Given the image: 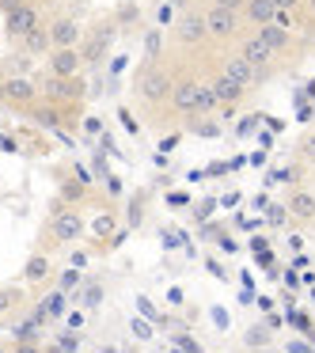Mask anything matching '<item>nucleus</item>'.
<instances>
[{"label": "nucleus", "instance_id": "obj_1", "mask_svg": "<svg viewBox=\"0 0 315 353\" xmlns=\"http://www.w3.org/2000/svg\"><path fill=\"white\" fill-rule=\"evenodd\" d=\"M171 88H175V72L163 69V65H145V69L137 72L133 92H137V103L148 110V114H160V110L171 103Z\"/></svg>", "mask_w": 315, "mask_h": 353}, {"label": "nucleus", "instance_id": "obj_2", "mask_svg": "<svg viewBox=\"0 0 315 353\" xmlns=\"http://www.w3.org/2000/svg\"><path fill=\"white\" fill-rule=\"evenodd\" d=\"M201 19H205V31H209V46H216V50H232L247 34V23L239 12H224L216 4H205Z\"/></svg>", "mask_w": 315, "mask_h": 353}, {"label": "nucleus", "instance_id": "obj_3", "mask_svg": "<svg viewBox=\"0 0 315 353\" xmlns=\"http://www.w3.org/2000/svg\"><path fill=\"white\" fill-rule=\"evenodd\" d=\"M232 50H236V54L243 57V61L251 65L254 72H258V84H266V80H274V77H277V69H281V61H277V54H274V50H270L266 42H262L258 34H254V31H247L243 39H239L236 46H232Z\"/></svg>", "mask_w": 315, "mask_h": 353}, {"label": "nucleus", "instance_id": "obj_4", "mask_svg": "<svg viewBox=\"0 0 315 353\" xmlns=\"http://www.w3.org/2000/svg\"><path fill=\"white\" fill-rule=\"evenodd\" d=\"M114 39H118L114 19H103V23L88 27L84 42H80V57H84V69H95V65H103V61H107L110 42H114Z\"/></svg>", "mask_w": 315, "mask_h": 353}, {"label": "nucleus", "instance_id": "obj_5", "mask_svg": "<svg viewBox=\"0 0 315 353\" xmlns=\"http://www.w3.org/2000/svg\"><path fill=\"white\" fill-rule=\"evenodd\" d=\"M171 42H175L183 54H194V50H205L209 46V31H205V19L201 12H183L171 27Z\"/></svg>", "mask_w": 315, "mask_h": 353}, {"label": "nucleus", "instance_id": "obj_6", "mask_svg": "<svg viewBox=\"0 0 315 353\" xmlns=\"http://www.w3.org/2000/svg\"><path fill=\"white\" fill-rule=\"evenodd\" d=\"M46 23V12H42L39 0H23L19 8H12L8 16H4V34H8V42H23L27 34L34 31V27Z\"/></svg>", "mask_w": 315, "mask_h": 353}, {"label": "nucleus", "instance_id": "obj_7", "mask_svg": "<svg viewBox=\"0 0 315 353\" xmlns=\"http://www.w3.org/2000/svg\"><path fill=\"white\" fill-rule=\"evenodd\" d=\"M84 236V213L77 205H57L50 216V243L54 247H69Z\"/></svg>", "mask_w": 315, "mask_h": 353}, {"label": "nucleus", "instance_id": "obj_8", "mask_svg": "<svg viewBox=\"0 0 315 353\" xmlns=\"http://www.w3.org/2000/svg\"><path fill=\"white\" fill-rule=\"evenodd\" d=\"M39 95L46 103H80L88 95L84 77H46L39 84Z\"/></svg>", "mask_w": 315, "mask_h": 353}, {"label": "nucleus", "instance_id": "obj_9", "mask_svg": "<svg viewBox=\"0 0 315 353\" xmlns=\"http://www.w3.org/2000/svg\"><path fill=\"white\" fill-rule=\"evenodd\" d=\"M46 31H50L54 50H72V46H80V42H84L88 27L80 23L77 16H54V19H46Z\"/></svg>", "mask_w": 315, "mask_h": 353}, {"label": "nucleus", "instance_id": "obj_10", "mask_svg": "<svg viewBox=\"0 0 315 353\" xmlns=\"http://www.w3.org/2000/svg\"><path fill=\"white\" fill-rule=\"evenodd\" d=\"M216 72H224V77L236 80V84L247 88V92H251V88H262L258 84V72H254L251 65L236 54V50H221V57H216Z\"/></svg>", "mask_w": 315, "mask_h": 353}, {"label": "nucleus", "instance_id": "obj_11", "mask_svg": "<svg viewBox=\"0 0 315 353\" xmlns=\"http://www.w3.org/2000/svg\"><path fill=\"white\" fill-rule=\"evenodd\" d=\"M198 84L201 80L198 77H175V88H171V103H167V110L175 118H194V103H198Z\"/></svg>", "mask_w": 315, "mask_h": 353}, {"label": "nucleus", "instance_id": "obj_12", "mask_svg": "<svg viewBox=\"0 0 315 353\" xmlns=\"http://www.w3.org/2000/svg\"><path fill=\"white\" fill-rule=\"evenodd\" d=\"M254 34H258V39L266 42L270 50H274V54H277V61H281V65H285V61H296V39H292V31H289V27L266 23V27H258Z\"/></svg>", "mask_w": 315, "mask_h": 353}, {"label": "nucleus", "instance_id": "obj_13", "mask_svg": "<svg viewBox=\"0 0 315 353\" xmlns=\"http://www.w3.org/2000/svg\"><path fill=\"white\" fill-rule=\"evenodd\" d=\"M285 209L296 224H315V194L307 186H292L289 198H285Z\"/></svg>", "mask_w": 315, "mask_h": 353}, {"label": "nucleus", "instance_id": "obj_14", "mask_svg": "<svg viewBox=\"0 0 315 353\" xmlns=\"http://www.w3.org/2000/svg\"><path fill=\"white\" fill-rule=\"evenodd\" d=\"M50 77H84V57H80V46L72 50H50Z\"/></svg>", "mask_w": 315, "mask_h": 353}, {"label": "nucleus", "instance_id": "obj_15", "mask_svg": "<svg viewBox=\"0 0 315 353\" xmlns=\"http://www.w3.org/2000/svg\"><path fill=\"white\" fill-rule=\"evenodd\" d=\"M209 88H213V95H216L221 107H243L247 95H251L247 88H239L236 80H228L224 72H216V69H213V77H209Z\"/></svg>", "mask_w": 315, "mask_h": 353}, {"label": "nucleus", "instance_id": "obj_16", "mask_svg": "<svg viewBox=\"0 0 315 353\" xmlns=\"http://www.w3.org/2000/svg\"><path fill=\"white\" fill-rule=\"evenodd\" d=\"M34 99H39V84H34L31 77H8L4 80V103H12V107H31Z\"/></svg>", "mask_w": 315, "mask_h": 353}, {"label": "nucleus", "instance_id": "obj_17", "mask_svg": "<svg viewBox=\"0 0 315 353\" xmlns=\"http://www.w3.org/2000/svg\"><path fill=\"white\" fill-rule=\"evenodd\" d=\"M243 23H247V31H258V27H266V23H274V16H277V8H274V0H247L243 4Z\"/></svg>", "mask_w": 315, "mask_h": 353}, {"label": "nucleus", "instance_id": "obj_18", "mask_svg": "<svg viewBox=\"0 0 315 353\" xmlns=\"http://www.w3.org/2000/svg\"><path fill=\"white\" fill-rule=\"evenodd\" d=\"M16 46H19V54H27V57H50L54 42H50V31H46V23H42V27H34L23 42H16Z\"/></svg>", "mask_w": 315, "mask_h": 353}, {"label": "nucleus", "instance_id": "obj_19", "mask_svg": "<svg viewBox=\"0 0 315 353\" xmlns=\"http://www.w3.org/2000/svg\"><path fill=\"white\" fill-rule=\"evenodd\" d=\"M50 274H54V266H50V254H31V259L23 262V281H27V285H46Z\"/></svg>", "mask_w": 315, "mask_h": 353}, {"label": "nucleus", "instance_id": "obj_20", "mask_svg": "<svg viewBox=\"0 0 315 353\" xmlns=\"http://www.w3.org/2000/svg\"><path fill=\"white\" fill-rule=\"evenodd\" d=\"M110 19H114V27H118V31H130V27L137 31V27H141V19H145V12H141V4H137V0H122V4L114 8V16H110Z\"/></svg>", "mask_w": 315, "mask_h": 353}, {"label": "nucleus", "instance_id": "obj_21", "mask_svg": "<svg viewBox=\"0 0 315 353\" xmlns=\"http://www.w3.org/2000/svg\"><path fill=\"white\" fill-rule=\"evenodd\" d=\"M213 110H221V103H216L209 80H201V84H198V103H194V118H209Z\"/></svg>", "mask_w": 315, "mask_h": 353}, {"label": "nucleus", "instance_id": "obj_22", "mask_svg": "<svg viewBox=\"0 0 315 353\" xmlns=\"http://www.w3.org/2000/svg\"><path fill=\"white\" fill-rule=\"evenodd\" d=\"M160 50H163V31L148 27L145 31V65H160Z\"/></svg>", "mask_w": 315, "mask_h": 353}, {"label": "nucleus", "instance_id": "obj_23", "mask_svg": "<svg viewBox=\"0 0 315 353\" xmlns=\"http://www.w3.org/2000/svg\"><path fill=\"white\" fill-rule=\"evenodd\" d=\"M243 342H247V350H270V345H274V330L251 327V330L243 334Z\"/></svg>", "mask_w": 315, "mask_h": 353}, {"label": "nucleus", "instance_id": "obj_24", "mask_svg": "<svg viewBox=\"0 0 315 353\" xmlns=\"http://www.w3.org/2000/svg\"><path fill=\"white\" fill-rule=\"evenodd\" d=\"M19 304H23V292L12 289V285H0V319H4L8 312H16Z\"/></svg>", "mask_w": 315, "mask_h": 353}, {"label": "nucleus", "instance_id": "obj_25", "mask_svg": "<svg viewBox=\"0 0 315 353\" xmlns=\"http://www.w3.org/2000/svg\"><path fill=\"white\" fill-rule=\"evenodd\" d=\"M296 152H300V160H304L307 168H315V130H307L304 137H300Z\"/></svg>", "mask_w": 315, "mask_h": 353}, {"label": "nucleus", "instance_id": "obj_26", "mask_svg": "<svg viewBox=\"0 0 315 353\" xmlns=\"http://www.w3.org/2000/svg\"><path fill=\"white\" fill-rule=\"evenodd\" d=\"M65 300H69V296H65L61 289H57V292H50V296H46V304H42V307H46V315H50V319L65 312Z\"/></svg>", "mask_w": 315, "mask_h": 353}, {"label": "nucleus", "instance_id": "obj_27", "mask_svg": "<svg viewBox=\"0 0 315 353\" xmlns=\"http://www.w3.org/2000/svg\"><path fill=\"white\" fill-rule=\"evenodd\" d=\"M304 168H307L304 160H300V163H289V168H285V171H281V175H277V179H285V183H292V186H296L300 179H304Z\"/></svg>", "mask_w": 315, "mask_h": 353}, {"label": "nucleus", "instance_id": "obj_28", "mask_svg": "<svg viewBox=\"0 0 315 353\" xmlns=\"http://www.w3.org/2000/svg\"><path fill=\"white\" fill-rule=\"evenodd\" d=\"M186 130L201 133V137H216V133H221V125H216V122H198V118H194V122L186 125Z\"/></svg>", "mask_w": 315, "mask_h": 353}, {"label": "nucleus", "instance_id": "obj_29", "mask_svg": "<svg viewBox=\"0 0 315 353\" xmlns=\"http://www.w3.org/2000/svg\"><path fill=\"white\" fill-rule=\"evenodd\" d=\"M114 228H118V221L114 216H99V221H95V232H99V236H114Z\"/></svg>", "mask_w": 315, "mask_h": 353}, {"label": "nucleus", "instance_id": "obj_30", "mask_svg": "<svg viewBox=\"0 0 315 353\" xmlns=\"http://www.w3.org/2000/svg\"><path fill=\"white\" fill-rule=\"evenodd\" d=\"M205 4H216V8H224V12H243L247 0H205Z\"/></svg>", "mask_w": 315, "mask_h": 353}, {"label": "nucleus", "instance_id": "obj_31", "mask_svg": "<svg viewBox=\"0 0 315 353\" xmlns=\"http://www.w3.org/2000/svg\"><path fill=\"white\" fill-rule=\"evenodd\" d=\"M103 300V285H88V292H84V304L88 307H95Z\"/></svg>", "mask_w": 315, "mask_h": 353}, {"label": "nucleus", "instance_id": "obj_32", "mask_svg": "<svg viewBox=\"0 0 315 353\" xmlns=\"http://www.w3.org/2000/svg\"><path fill=\"white\" fill-rule=\"evenodd\" d=\"M12 353H46L39 342H12Z\"/></svg>", "mask_w": 315, "mask_h": 353}, {"label": "nucleus", "instance_id": "obj_33", "mask_svg": "<svg viewBox=\"0 0 315 353\" xmlns=\"http://www.w3.org/2000/svg\"><path fill=\"white\" fill-rule=\"evenodd\" d=\"M77 345H80V342H77V334H72V338H69V334L57 338V350H61V353H77Z\"/></svg>", "mask_w": 315, "mask_h": 353}, {"label": "nucleus", "instance_id": "obj_34", "mask_svg": "<svg viewBox=\"0 0 315 353\" xmlns=\"http://www.w3.org/2000/svg\"><path fill=\"white\" fill-rule=\"evenodd\" d=\"M300 4H304V0H274V8H277V12H296Z\"/></svg>", "mask_w": 315, "mask_h": 353}, {"label": "nucleus", "instance_id": "obj_35", "mask_svg": "<svg viewBox=\"0 0 315 353\" xmlns=\"http://www.w3.org/2000/svg\"><path fill=\"white\" fill-rule=\"evenodd\" d=\"M300 8H304V19H307V23H312V31H315V0H304Z\"/></svg>", "mask_w": 315, "mask_h": 353}, {"label": "nucleus", "instance_id": "obj_36", "mask_svg": "<svg viewBox=\"0 0 315 353\" xmlns=\"http://www.w3.org/2000/svg\"><path fill=\"white\" fill-rule=\"evenodd\" d=\"M77 281H80V274H77V270H69V274L61 277V292H69V289H72V285H77Z\"/></svg>", "mask_w": 315, "mask_h": 353}, {"label": "nucleus", "instance_id": "obj_37", "mask_svg": "<svg viewBox=\"0 0 315 353\" xmlns=\"http://www.w3.org/2000/svg\"><path fill=\"white\" fill-rule=\"evenodd\" d=\"M274 23H277V27H289V31H292V12H277Z\"/></svg>", "mask_w": 315, "mask_h": 353}, {"label": "nucleus", "instance_id": "obj_38", "mask_svg": "<svg viewBox=\"0 0 315 353\" xmlns=\"http://www.w3.org/2000/svg\"><path fill=\"white\" fill-rule=\"evenodd\" d=\"M19 4H23V0H0V16H8L12 8H19Z\"/></svg>", "mask_w": 315, "mask_h": 353}, {"label": "nucleus", "instance_id": "obj_39", "mask_svg": "<svg viewBox=\"0 0 315 353\" xmlns=\"http://www.w3.org/2000/svg\"><path fill=\"white\" fill-rule=\"evenodd\" d=\"M42 4H50V8H61V4H69V0H42Z\"/></svg>", "mask_w": 315, "mask_h": 353}, {"label": "nucleus", "instance_id": "obj_40", "mask_svg": "<svg viewBox=\"0 0 315 353\" xmlns=\"http://www.w3.org/2000/svg\"><path fill=\"white\" fill-rule=\"evenodd\" d=\"M171 4H175V8H186V4H190V0H171Z\"/></svg>", "mask_w": 315, "mask_h": 353}, {"label": "nucleus", "instance_id": "obj_41", "mask_svg": "<svg viewBox=\"0 0 315 353\" xmlns=\"http://www.w3.org/2000/svg\"><path fill=\"white\" fill-rule=\"evenodd\" d=\"M4 80H8V77H4V65H0V84H4Z\"/></svg>", "mask_w": 315, "mask_h": 353}, {"label": "nucleus", "instance_id": "obj_42", "mask_svg": "<svg viewBox=\"0 0 315 353\" xmlns=\"http://www.w3.org/2000/svg\"><path fill=\"white\" fill-rule=\"evenodd\" d=\"M0 353H12V350H8V345H4V342H0Z\"/></svg>", "mask_w": 315, "mask_h": 353}, {"label": "nucleus", "instance_id": "obj_43", "mask_svg": "<svg viewBox=\"0 0 315 353\" xmlns=\"http://www.w3.org/2000/svg\"><path fill=\"white\" fill-rule=\"evenodd\" d=\"M0 103H4V84H0Z\"/></svg>", "mask_w": 315, "mask_h": 353}, {"label": "nucleus", "instance_id": "obj_44", "mask_svg": "<svg viewBox=\"0 0 315 353\" xmlns=\"http://www.w3.org/2000/svg\"><path fill=\"white\" fill-rule=\"evenodd\" d=\"M125 353H141V350H125Z\"/></svg>", "mask_w": 315, "mask_h": 353}, {"label": "nucleus", "instance_id": "obj_45", "mask_svg": "<svg viewBox=\"0 0 315 353\" xmlns=\"http://www.w3.org/2000/svg\"><path fill=\"white\" fill-rule=\"evenodd\" d=\"M39 4H42V0H39Z\"/></svg>", "mask_w": 315, "mask_h": 353}]
</instances>
